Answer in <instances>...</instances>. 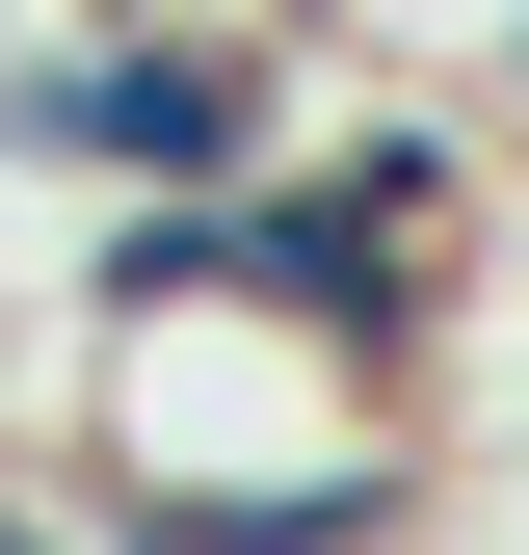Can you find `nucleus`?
<instances>
[{
  "label": "nucleus",
  "mask_w": 529,
  "mask_h": 555,
  "mask_svg": "<svg viewBox=\"0 0 529 555\" xmlns=\"http://www.w3.org/2000/svg\"><path fill=\"white\" fill-rule=\"evenodd\" d=\"M292 27H159V0H53L0 53V159L80 185V212H212V185L292 159Z\"/></svg>",
  "instance_id": "1"
},
{
  "label": "nucleus",
  "mask_w": 529,
  "mask_h": 555,
  "mask_svg": "<svg viewBox=\"0 0 529 555\" xmlns=\"http://www.w3.org/2000/svg\"><path fill=\"white\" fill-rule=\"evenodd\" d=\"M450 106H477V159H529V0H477V27H450Z\"/></svg>",
  "instance_id": "2"
}]
</instances>
